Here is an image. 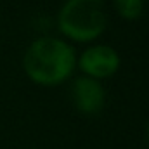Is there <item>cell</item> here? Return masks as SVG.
I'll return each mask as SVG.
<instances>
[{"label":"cell","instance_id":"7a4b0ae2","mask_svg":"<svg viewBox=\"0 0 149 149\" xmlns=\"http://www.w3.org/2000/svg\"><path fill=\"white\" fill-rule=\"evenodd\" d=\"M108 24L104 0H68L57 16L63 35L74 42L95 40Z\"/></svg>","mask_w":149,"mask_h":149},{"label":"cell","instance_id":"277c9868","mask_svg":"<svg viewBox=\"0 0 149 149\" xmlns=\"http://www.w3.org/2000/svg\"><path fill=\"white\" fill-rule=\"evenodd\" d=\"M73 102L76 109L83 114H95L104 108L106 92L102 85L88 76H80L73 83Z\"/></svg>","mask_w":149,"mask_h":149},{"label":"cell","instance_id":"3957f363","mask_svg":"<svg viewBox=\"0 0 149 149\" xmlns=\"http://www.w3.org/2000/svg\"><path fill=\"white\" fill-rule=\"evenodd\" d=\"M80 68L88 78H109L120 68V56L109 45H95L81 54Z\"/></svg>","mask_w":149,"mask_h":149},{"label":"cell","instance_id":"5b68a950","mask_svg":"<svg viewBox=\"0 0 149 149\" xmlns=\"http://www.w3.org/2000/svg\"><path fill=\"white\" fill-rule=\"evenodd\" d=\"M114 7L118 14L128 21H135L142 14V0H114Z\"/></svg>","mask_w":149,"mask_h":149},{"label":"cell","instance_id":"6da1fadb","mask_svg":"<svg viewBox=\"0 0 149 149\" xmlns=\"http://www.w3.org/2000/svg\"><path fill=\"white\" fill-rule=\"evenodd\" d=\"M74 50L54 37L35 40L24 54V71L38 85H57L70 78L74 68Z\"/></svg>","mask_w":149,"mask_h":149},{"label":"cell","instance_id":"8992f818","mask_svg":"<svg viewBox=\"0 0 149 149\" xmlns=\"http://www.w3.org/2000/svg\"><path fill=\"white\" fill-rule=\"evenodd\" d=\"M148 137H149V125H148Z\"/></svg>","mask_w":149,"mask_h":149}]
</instances>
